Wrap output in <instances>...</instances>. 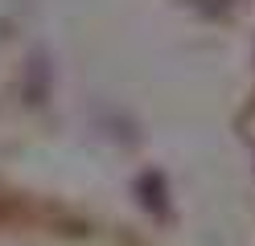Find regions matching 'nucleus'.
Wrapping results in <instances>:
<instances>
[{
  "mask_svg": "<svg viewBox=\"0 0 255 246\" xmlns=\"http://www.w3.org/2000/svg\"><path fill=\"white\" fill-rule=\"evenodd\" d=\"M136 193H140V205L148 213H165V176L161 172H144L136 180Z\"/></svg>",
  "mask_w": 255,
  "mask_h": 246,
  "instance_id": "f257e3e1",
  "label": "nucleus"
}]
</instances>
